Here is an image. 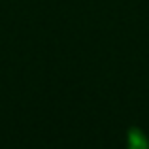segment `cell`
Instances as JSON below:
<instances>
[{"instance_id":"1","label":"cell","mask_w":149,"mask_h":149,"mask_svg":"<svg viewBox=\"0 0 149 149\" xmlns=\"http://www.w3.org/2000/svg\"><path fill=\"white\" fill-rule=\"evenodd\" d=\"M128 146L130 149H149V142L140 134L138 130H130V136H128Z\"/></svg>"}]
</instances>
